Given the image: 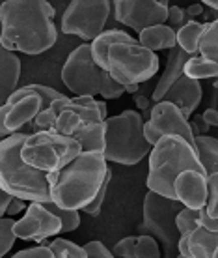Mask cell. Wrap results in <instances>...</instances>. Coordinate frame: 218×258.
<instances>
[{
    "mask_svg": "<svg viewBox=\"0 0 218 258\" xmlns=\"http://www.w3.org/2000/svg\"><path fill=\"white\" fill-rule=\"evenodd\" d=\"M0 47L41 54L58 39L54 8L45 0H8L0 6Z\"/></svg>",
    "mask_w": 218,
    "mask_h": 258,
    "instance_id": "cell-1",
    "label": "cell"
},
{
    "mask_svg": "<svg viewBox=\"0 0 218 258\" xmlns=\"http://www.w3.org/2000/svg\"><path fill=\"white\" fill-rule=\"evenodd\" d=\"M108 172L103 154L82 152L67 167L49 174L51 202L62 210H84L101 189Z\"/></svg>",
    "mask_w": 218,
    "mask_h": 258,
    "instance_id": "cell-2",
    "label": "cell"
},
{
    "mask_svg": "<svg viewBox=\"0 0 218 258\" xmlns=\"http://www.w3.org/2000/svg\"><path fill=\"white\" fill-rule=\"evenodd\" d=\"M26 137V133L19 131L0 141V187L13 199L45 204L51 202L49 174L23 161L21 148Z\"/></svg>",
    "mask_w": 218,
    "mask_h": 258,
    "instance_id": "cell-3",
    "label": "cell"
},
{
    "mask_svg": "<svg viewBox=\"0 0 218 258\" xmlns=\"http://www.w3.org/2000/svg\"><path fill=\"white\" fill-rule=\"evenodd\" d=\"M185 170L205 174L199 165L196 148L177 135H164L149 152L148 191L175 200L173 181Z\"/></svg>",
    "mask_w": 218,
    "mask_h": 258,
    "instance_id": "cell-4",
    "label": "cell"
},
{
    "mask_svg": "<svg viewBox=\"0 0 218 258\" xmlns=\"http://www.w3.org/2000/svg\"><path fill=\"white\" fill-rule=\"evenodd\" d=\"M151 152L144 139V118L136 110H123L122 114L104 120V159L133 167Z\"/></svg>",
    "mask_w": 218,
    "mask_h": 258,
    "instance_id": "cell-5",
    "label": "cell"
},
{
    "mask_svg": "<svg viewBox=\"0 0 218 258\" xmlns=\"http://www.w3.org/2000/svg\"><path fill=\"white\" fill-rule=\"evenodd\" d=\"M62 81L75 97H95L118 99L125 94V88L112 81L106 71L93 62L90 43L78 45L71 52L62 68Z\"/></svg>",
    "mask_w": 218,
    "mask_h": 258,
    "instance_id": "cell-6",
    "label": "cell"
},
{
    "mask_svg": "<svg viewBox=\"0 0 218 258\" xmlns=\"http://www.w3.org/2000/svg\"><path fill=\"white\" fill-rule=\"evenodd\" d=\"M106 118L108 110L104 101H97L93 97H64L43 110L34 120V125L38 131L51 129L58 135L73 137L84 125L104 122Z\"/></svg>",
    "mask_w": 218,
    "mask_h": 258,
    "instance_id": "cell-7",
    "label": "cell"
},
{
    "mask_svg": "<svg viewBox=\"0 0 218 258\" xmlns=\"http://www.w3.org/2000/svg\"><path fill=\"white\" fill-rule=\"evenodd\" d=\"M183 208L185 206L177 200L164 199L153 191H148L144 197V221L138 225V232L155 238L164 258H175L179 254L177 243L181 234L175 225V217Z\"/></svg>",
    "mask_w": 218,
    "mask_h": 258,
    "instance_id": "cell-8",
    "label": "cell"
},
{
    "mask_svg": "<svg viewBox=\"0 0 218 258\" xmlns=\"http://www.w3.org/2000/svg\"><path fill=\"white\" fill-rule=\"evenodd\" d=\"M80 154L82 150L75 139L58 135L51 129L28 135L21 148L23 161L45 174L62 170Z\"/></svg>",
    "mask_w": 218,
    "mask_h": 258,
    "instance_id": "cell-9",
    "label": "cell"
},
{
    "mask_svg": "<svg viewBox=\"0 0 218 258\" xmlns=\"http://www.w3.org/2000/svg\"><path fill=\"white\" fill-rule=\"evenodd\" d=\"M159 71V56L135 43H116L106 54V73L120 86L146 83Z\"/></svg>",
    "mask_w": 218,
    "mask_h": 258,
    "instance_id": "cell-10",
    "label": "cell"
},
{
    "mask_svg": "<svg viewBox=\"0 0 218 258\" xmlns=\"http://www.w3.org/2000/svg\"><path fill=\"white\" fill-rule=\"evenodd\" d=\"M64 97L67 96L43 84H26L17 88L4 105V129L8 135L19 133L21 127L34 122L43 110L51 107V103Z\"/></svg>",
    "mask_w": 218,
    "mask_h": 258,
    "instance_id": "cell-11",
    "label": "cell"
},
{
    "mask_svg": "<svg viewBox=\"0 0 218 258\" xmlns=\"http://www.w3.org/2000/svg\"><path fill=\"white\" fill-rule=\"evenodd\" d=\"M110 12V0H73L62 15V32L78 36L84 43H91L104 32Z\"/></svg>",
    "mask_w": 218,
    "mask_h": 258,
    "instance_id": "cell-12",
    "label": "cell"
},
{
    "mask_svg": "<svg viewBox=\"0 0 218 258\" xmlns=\"http://www.w3.org/2000/svg\"><path fill=\"white\" fill-rule=\"evenodd\" d=\"M164 135H177L185 139L190 146H194V135L190 131V123L183 116L179 107L170 101H159L151 107V116L144 122V139L153 148Z\"/></svg>",
    "mask_w": 218,
    "mask_h": 258,
    "instance_id": "cell-13",
    "label": "cell"
},
{
    "mask_svg": "<svg viewBox=\"0 0 218 258\" xmlns=\"http://www.w3.org/2000/svg\"><path fill=\"white\" fill-rule=\"evenodd\" d=\"M166 0H116L112 12L118 23L133 28L140 34L149 26L166 25L168 19Z\"/></svg>",
    "mask_w": 218,
    "mask_h": 258,
    "instance_id": "cell-14",
    "label": "cell"
},
{
    "mask_svg": "<svg viewBox=\"0 0 218 258\" xmlns=\"http://www.w3.org/2000/svg\"><path fill=\"white\" fill-rule=\"evenodd\" d=\"M15 238L25 241H38L39 245L45 239L62 234V223L56 215H52L43 204L32 202L26 206V213L13 226Z\"/></svg>",
    "mask_w": 218,
    "mask_h": 258,
    "instance_id": "cell-15",
    "label": "cell"
},
{
    "mask_svg": "<svg viewBox=\"0 0 218 258\" xmlns=\"http://www.w3.org/2000/svg\"><path fill=\"white\" fill-rule=\"evenodd\" d=\"M175 200L188 210H203L207 204V176L196 170H185L173 181Z\"/></svg>",
    "mask_w": 218,
    "mask_h": 258,
    "instance_id": "cell-16",
    "label": "cell"
},
{
    "mask_svg": "<svg viewBox=\"0 0 218 258\" xmlns=\"http://www.w3.org/2000/svg\"><path fill=\"white\" fill-rule=\"evenodd\" d=\"M203 90H201V84L199 81H192V79L181 75L175 84H172V88L164 94L162 101H170L175 107H179V110L183 112V116L188 120L190 114L198 109L199 101H201Z\"/></svg>",
    "mask_w": 218,
    "mask_h": 258,
    "instance_id": "cell-17",
    "label": "cell"
},
{
    "mask_svg": "<svg viewBox=\"0 0 218 258\" xmlns=\"http://www.w3.org/2000/svg\"><path fill=\"white\" fill-rule=\"evenodd\" d=\"M116 258H162L161 247L151 236H127L120 239L112 251Z\"/></svg>",
    "mask_w": 218,
    "mask_h": 258,
    "instance_id": "cell-18",
    "label": "cell"
},
{
    "mask_svg": "<svg viewBox=\"0 0 218 258\" xmlns=\"http://www.w3.org/2000/svg\"><path fill=\"white\" fill-rule=\"evenodd\" d=\"M21 58L15 52L0 47V107L8 103L12 94L19 88Z\"/></svg>",
    "mask_w": 218,
    "mask_h": 258,
    "instance_id": "cell-19",
    "label": "cell"
},
{
    "mask_svg": "<svg viewBox=\"0 0 218 258\" xmlns=\"http://www.w3.org/2000/svg\"><path fill=\"white\" fill-rule=\"evenodd\" d=\"M188 58H190V56H188L183 49H179L177 45L168 51L166 70H164V73L161 75V79H159V83H157V86H155V90H153V96H151L153 103L162 101L164 94H166V92L172 88V84H175V81L183 75V68H185V64L188 62Z\"/></svg>",
    "mask_w": 218,
    "mask_h": 258,
    "instance_id": "cell-20",
    "label": "cell"
},
{
    "mask_svg": "<svg viewBox=\"0 0 218 258\" xmlns=\"http://www.w3.org/2000/svg\"><path fill=\"white\" fill-rule=\"evenodd\" d=\"M136 39L127 34L125 30H118V28H112V30H104L101 36H97L93 41L90 43V52L91 58L103 71H106V54H108V49L116 43H135Z\"/></svg>",
    "mask_w": 218,
    "mask_h": 258,
    "instance_id": "cell-21",
    "label": "cell"
},
{
    "mask_svg": "<svg viewBox=\"0 0 218 258\" xmlns=\"http://www.w3.org/2000/svg\"><path fill=\"white\" fill-rule=\"evenodd\" d=\"M144 49L155 52V51H170L177 45L175 32L168 25H157L149 26L146 30H142L136 39Z\"/></svg>",
    "mask_w": 218,
    "mask_h": 258,
    "instance_id": "cell-22",
    "label": "cell"
},
{
    "mask_svg": "<svg viewBox=\"0 0 218 258\" xmlns=\"http://www.w3.org/2000/svg\"><path fill=\"white\" fill-rule=\"evenodd\" d=\"M218 247V232H211L205 226L198 225L188 232V252L190 258H212Z\"/></svg>",
    "mask_w": 218,
    "mask_h": 258,
    "instance_id": "cell-23",
    "label": "cell"
},
{
    "mask_svg": "<svg viewBox=\"0 0 218 258\" xmlns=\"http://www.w3.org/2000/svg\"><path fill=\"white\" fill-rule=\"evenodd\" d=\"M194 148L198 154L199 165L205 170V176L218 174V139L209 135L194 137Z\"/></svg>",
    "mask_w": 218,
    "mask_h": 258,
    "instance_id": "cell-24",
    "label": "cell"
},
{
    "mask_svg": "<svg viewBox=\"0 0 218 258\" xmlns=\"http://www.w3.org/2000/svg\"><path fill=\"white\" fill-rule=\"evenodd\" d=\"M78 142L82 152H104V122L88 123L71 137Z\"/></svg>",
    "mask_w": 218,
    "mask_h": 258,
    "instance_id": "cell-25",
    "label": "cell"
},
{
    "mask_svg": "<svg viewBox=\"0 0 218 258\" xmlns=\"http://www.w3.org/2000/svg\"><path fill=\"white\" fill-rule=\"evenodd\" d=\"M203 30H205V25H203V23H199V21H188L183 28H179V30L175 32L177 47L183 49L188 56H196Z\"/></svg>",
    "mask_w": 218,
    "mask_h": 258,
    "instance_id": "cell-26",
    "label": "cell"
},
{
    "mask_svg": "<svg viewBox=\"0 0 218 258\" xmlns=\"http://www.w3.org/2000/svg\"><path fill=\"white\" fill-rule=\"evenodd\" d=\"M198 54L203 60H209L218 66V19L212 23H205V30L201 34L198 45Z\"/></svg>",
    "mask_w": 218,
    "mask_h": 258,
    "instance_id": "cell-27",
    "label": "cell"
},
{
    "mask_svg": "<svg viewBox=\"0 0 218 258\" xmlns=\"http://www.w3.org/2000/svg\"><path fill=\"white\" fill-rule=\"evenodd\" d=\"M183 75L192 79V81L218 79V66H214L209 60H203L201 56H190L183 68Z\"/></svg>",
    "mask_w": 218,
    "mask_h": 258,
    "instance_id": "cell-28",
    "label": "cell"
},
{
    "mask_svg": "<svg viewBox=\"0 0 218 258\" xmlns=\"http://www.w3.org/2000/svg\"><path fill=\"white\" fill-rule=\"evenodd\" d=\"M47 247L52 251L54 258H88L84 247L73 243L69 239H62V238L51 239V241L47 243Z\"/></svg>",
    "mask_w": 218,
    "mask_h": 258,
    "instance_id": "cell-29",
    "label": "cell"
},
{
    "mask_svg": "<svg viewBox=\"0 0 218 258\" xmlns=\"http://www.w3.org/2000/svg\"><path fill=\"white\" fill-rule=\"evenodd\" d=\"M43 206H45L52 215H56L58 219H60V223H62V234L73 232V230H77L78 225H80V215H78V212L62 210V208L54 206L52 202H45Z\"/></svg>",
    "mask_w": 218,
    "mask_h": 258,
    "instance_id": "cell-30",
    "label": "cell"
},
{
    "mask_svg": "<svg viewBox=\"0 0 218 258\" xmlns=\"http://www.w3.org/2000/svg\"><path fill=\"white\" fill-rule=\"evenodd\" d=\"M13 226L15 221L12 217H2L0 219V258L12 251V247L15 245V234H13Z\"/></svg>",
    "mask_w": 218,
    "mask_h": 258,
    "instance_id": "cell-31",
    "label": "cell"
},
{
    "mask_svg": "<svg viewBox=\"0 0 218 258\" xmlns=\"http://www.w3.org/2000/svg\"><path fill=\"white\" fill-rule=\"evenodd\" d=\"M207 204H205V215L211 219H218V174L207 176Z\"/></svg>",
    "mask_w": 218,
    "mask_h": 258,
    "instance_id": "cell-32",
    "label": "cell"
},
{
    "mask_svg": "<svg viewBox=\"0 0 218 258\" xmlns=\"http://www.w3.org/2000/svg\"><path fill=\"white\" fill-rule=\"evenodd\" d=\"M175 225H177V230H179L181 236L192 232L194 228L199 225V212L183 208V210L177 213V217H175Z\"/></svg>",
    "mask_w": 218,
    "mask_h": 258,
    "instance_id": "cell-33",
    "label": "cell"
},
{
    "mask_svg": "<svg viewBox=\"0 0 218 258\" xmlns=\"http://www.w3.org/2000/svg\"><path fill=\"white\" fill-rule=\"evenodd\" d=\"M110 180H112V172H108L106 174V178H104L103 185H101V189L97 191V195L93 197V200H91L88 206L84 208V212L88 213V215H99L101 213V208H103V202L104 199H106V193H108V185H110Z\"/></svg>",
    "mask_w": 218,
    "mask_h": 258,
    "instance_id": "cell-34",
    "label": "cell"
},
{
    "mask_svg": "<svg viewBox=\"0 0 218 258\" xmlns=\"http://www.w3.org/2000/svg\"><path fill=\"white\" fill-rule=\"evenodd\" d=\"M188 23V17H186L185 13V8H179V6H170L168 8V19H166V25L172 28L173 32H177L179 28Z\"/></svg>",
    "mask_w": 218,
    "mask_h": 258,
    "instance_id": "cell-35",
    "label": "cell"
},
{
    "mask_svg": "<svg viewBox=\"0 0 218 258\" xmlns=\"http://www.w3.org/2000/svg\"><path fill=\"white\" fill-rule=\"evenodd\" d=\"M84 251H86V256L88 258H116L112 254V251H108L106 245L101 243V241H90V243H86Z\"/></svg>",
    "mask_w": 218,
    "mask_h": 258,
    "instance_id": "cell-36",
    "label": "cell"
},
{
    "mask_svg": "<svg viewBox=\"0 0 218 258\" xmlns=\"http://www.w3.org/2000/svg\"><path fill=\"white\" fill-rule=\"evenodd\" d=\"M12 258H54L52 251L45 245L30 247V249H23V251L15 252Z\"/></svg>",
    "mask_w": 218,
    "mask_h": 258,
    "instance_id": "cell-37",
    "label": "cell"
},
{
    "mask_svg": "<svg viewBox=\"0 0 218 258\" xmlns=\"http://www.w3.org/2000/svg\"><path fill=\"white\" fill-rule=\"evenodd\" d=\"M201 120L207 127H218V109H207L201 114Z\"/></svg>",
    "mask_w": 218,
    "mask_h": 258,
    "instance_id": "cell-38",
    "label": "cell"
},
{
    "mask_svg": "<svg viewBox=\"0 0 218 258\" xmlns=\"http://www.w3.org/2000/svg\"><path fill=\"white\" fill-rule=\"evenodd\" d=\"M23 210H26V202H25V200L13 199L12 202H10V206H8L6 213L10 215V217H13V215H17V213H21Z\"/></svg>",
    "mask_w": 218,
    "mask_h": 258,
    "instance_id": "cell-39",
    "label": "cell"
},
{
    "mask_svg": "<svg viewBox=\"0 0 218 258\" xmlns=\"http://www.w3.org/2000/svg\"><path fill=\"white\" fill-rule=\"evenodd\" d=\"M13 200V197L12 195H8L4 189L0 187V219L6 215V210H8V206H10V202Z\"/></svg>",
    "mask_w": 218,
    "mask_h": 258,
    "instance_id": "cell-40",
    "label": "cell"
},
{
    "mask_svg": "<svg viewBox=\"0 0 218 258\" xmlns=\"http://www.w3.org/2000/svg\"><path fill=\"white\" fill-rule=\"evenodd\" d=\"M185 13L188 21H196V17L203 15V4H192V6L185 8Z\"/></svg>",
    "mask_w": 218,
    "mask_h": 258,
    "instance_id": "cell-41",
    "label": "cell"
},
{
    "mask_svg": "<svg viewBox=\"0 0 218 258\" xmlns=\"http://www.w3.org/2000/svg\"><path fill=\"white\" fill-rule=\"evenodd\" d=\"M135 101H136V105H138V107H140L142 110H148L149 107H151L149 99H148V97H144V96H136Z\"/></svg>",
    "mask_w": 218,
    "mask_h": 258,
    "instance_id": "cell-42",
    "label": "cell"
},
{
    "mask_svg": "<svg viewBox=\"0 0 218 258\" xmlns=\"http://www.w3.org/2000/svg\"><path fill=\"white\" fill-rule=\"evenodd\" d=\"M203 8H209V10H214V12H218V2H211V0H205V2H203Z\"/></svg>",
    "mask_w": 218,
    "mask_h": 258,
    "instance_id": "cell-43",
    "label": "cell"
},
{
    "mask_svg": "<svg viewBox=\"0 0 218 258\" xmlns=\"http://www.w3.org/2000/svg\"><path fill=\"white\" fill-rule=\"evenodd\" d=\"M136 90H138V84H131V86H125V92H129V94H135Z\"/></svg>",
    "mask_w": 218,
    "mask_h": 258,
    "instance_id": "cell-44",
    "label": "cell"
},
{
    "mask_svg": "<svg viewBox=\"0 0 218 258\" xmlns=\"http://www.w3.org/2000/svg\"><path fill=\"white\" fill-rule=\"evenodd\" d=\"M212 258H218V247H216V251H214V254H212Z\"/></svg>",
    "mask_w": 218,
    "mask_h": 258,
    "instance_id": "cell-45",
    "label": "cell"
},
{
    "mask_svg": "<svg viewBox=\"0 0 218 258\" xmlns=\"http://www.w3.org/2000/svg\"><path fill=\"white\" fill-rule=\"evenodd\" d=\"M175 258H185V256H181V254H177V256H175Z\"/></svg>",
    "mask_w": 218,
    "mask_h": 258,
    "instance_id": "cell-46",
    "label": "cell"
},
{
    "mask_svg": "<svg viewBox=\"0 0 218 258\" xmlns=\"http://www.w3.org/2000/svg\"><path fill=\"white\" fill-rule=\"evenodd\" d=\"M214 86H216V88H218V81H216V83H214Z\"/></svg>",
    "mask_w": 218,
    "mask_h": 258,
    "instance_id": "cell-47",
    "label": "cell"
}]
</instances>
